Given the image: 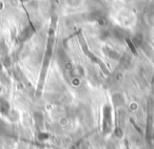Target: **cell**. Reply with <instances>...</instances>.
Masks as SVG:
<instances>
[{"label":"cell","instance_id":"cell-1","mask_svg":"<svg viewBox=\"0 0 154 149\" xmlns=\"http://www.w3.org/2000/svg\"><path fill=\"white\" fill-rule=\"evenodd\" d=\"M103 128L106 131H109L110 126H111V108L110 106H106L103 111Z\"/></svg>","mask_w":154,"mask_h":149},{"label":"cell","instance_id":"cell-2","mask_svg":"<svg viewBox=\"0 0 154 149\" xmlns=\"http://www.w3.org/2000/svg\"><path fill=\"white\" fill-rule=\"evenodd\" d=\"M0 110L2 111L3 113H7L8 110H9V103L3 100V99L0 100Z\"/></svg>","mask_w":154,"mask_h":149},{"label":"cell","instance_id":"cell-3","mask_svg":"<svg viewBox=\"0 0 154 149\" xmlns=\"http://www.w3.org/2000/svg\"><path fill=\"white\" fill-rule=\"evenodd\" d=\"M105 51L107 53V55H109L111 58H113V59H118L119 58V55H118L117 53H116L115 51H112V49H109V48H106Z\"/></svg>","mask_w":154,"mask_h":149},{"label":"cell","instance_id":"cell-4","mask_svg":"<svg viewBox=\"0 0 154 149\" xmlns=\"http://www.w3.org/2000/svg\"><path fill=\"white\" fill-rule=\"evenodd\" d=\"M3 7H5V4H3V2L1 1V0H0V11L3 9Z\"/></svg>","mask_w":154,"mask_h":149}]
</instances>
